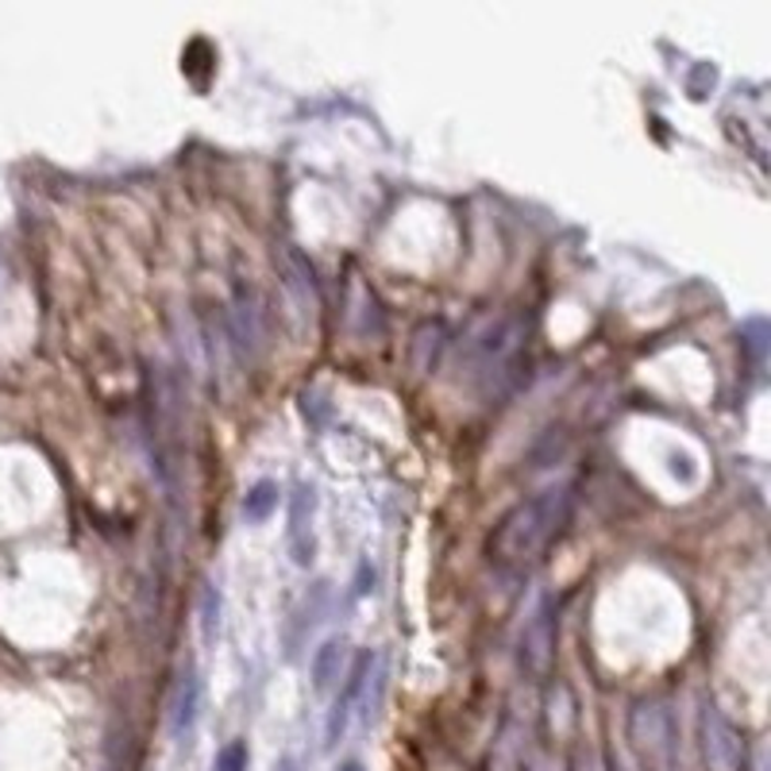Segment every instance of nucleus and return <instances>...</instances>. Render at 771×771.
Instances as JSON below:
<instances>
[{"label": "nucleus", "mask_w": 771, "mask_h": 771, "mask_svg": "<svg viewBox=\"0 0 771 771\" xmlns=\"http://www.w3.org/2000/svg\"><path fill=\"white\" fill-rule=\"evenodd\" d=\"M339 660H344V640H324L313 656V691L316 694H328L332 683L339 679Z\"/></svg>", "instance_id": "7"}, {"label": "nucleus", "mask_w": 771, "mask_h": 771, "mask_svg": "<svg viewBox=\"0 0 771 771\" xmlns=\"http://www.w3.org/2000/svg\"><path fill=\"white\" fill-rule=\"evenodd\" d=\"M339 771H362V768H359V763H344Z\"/></svg>", "instance_id": "13"}, {"label": "nucleus", "mask_w": 771, "mask_h": 771, "mask_svg": "<svg viewBox=\"0 0 771 771\" xmlns=\"http://www.w3.org/2000/svg\"><path fill=\"white\" fill-rule=\"evenodd\" d=\"M571 771H622V768H617V763H610V768H602L599 756L586 752V748L579 745V748H574V752H571Z\"/></svg>", "instance_id": "11"}, {"label": "nucleus", "mask_w": 771, "mask_h": 771, "mask_svg": "<svg viewBox=\"0 0 771 771\" xmlns=\"http://www.w3.org/2000/svg\"><path fill=\"white\" fill-rule=\"evenodd\" d=\"M551 656H556V614H551V602L544 599L521 637V668L533 679H544L551 671Z\"/></svg>", "instance_id": "4"}, {"label": "nucleus", "mask_w": 771, "mask_h": 771, "mask_svg": "<svg viewBox=\"0 0 771 771\" xmlns=\"http://www.w3.org/2000/svg\"><path fill=\"white\" fill-rule=\"evenodd\" d=\"M313 487L298 482V490L290 494V528H286V540H290V556L298 567H309L316 556V536H313Z\"/></svg>", "instance_id": "5"}, {"label": "nucleus", "mask_w": 771, "mask_h": 771, "mask_svg": "<svg viewBox=\"0 0 771 771\" xmlns=\"http://www.w3.org/2000/svg\"><path fill=\"white\" fill-rule=\"evenodd\" d=\"M275 505H278V482L259 479L244 498V517L252 521V525H262V521L275 513Z\"/></svg>", "instance_id": "8"}, {"label": "nucleus", "mask_w": 771, "mask_h": 771, "mask_svg": "<svg viewBox=\"0 0 771 771\" xmlns=\"http://www.w3.org/2000/svg\"><path fill=\"white\" fill-rule=\"evenodd\" d=\"M216 633H221V591L205 583L201 586V637H205V645H213Z\"/></svg>", "instance_id": "9"}, {"label": "nucleus", "mask_w": 771, "mask_h": 771, "mask_svg": "<svg viewBox=\"0 0 771 771\" xmlns=\"http://www.w3.org/2000/svg\"><path fill=\"white\" fill-rule=\"evenodd\" d=\"M198 709H201V679L193 668H186L178 679V691H174V702H170V737L174 740L189 737V729H193V722H198Z\"/></svg>", "instance_id": "6"}, {"label": "nucleus", "mask_w": 771, "mask_h": 771, "mask_svg": "<svg viewBox=\"0 0 771 771\" xmlns=\"http://www.w3.org/2000/svg\"><path fill=\"white\" fill-rule=\"evenodd\" d=\"M629 740L645 771H675V722L660 702H640L629 714Z\"/></svg>", "instance_id": "2"}, {"label": "nucleus", "mask_w": 771, "mask_h": 771, "mask_svg": "<svg viewBox=\"0 0 771 771\" xmlns=\"http://www.w3.org/2000/svg\"><path fill=\"white\" fill-rule=\"evenodd\" d=\"M574 513V482H556L517 502L490 533V559L502 571H528L548 556Z\"/></svg>", "instance_id": "1"}, {"label": "nucleus", "mask_w": 771, "mask_h": 771, "mask_svg": "<svg viewBox=\"0 0 771 771\" xmlns=\"http://www.w3.org/2000/svg\"><path fill=\"white\" fill-rule=\"evenodd\" d=\"M370 668H375V652H359L351 668H347L344 691L336 694V702H332V709H328V722H324V745H328V748L339 745V737L347 733V722H351L355 706H359L362 691H367Z\"/></svg>", "instance_id": "3"}, {"label": "nucleus", "mask_w": 771, "mask_h": 771, "mask_svg": "<svg viewBox=\"0 0 771 771\" xmlns=\"http://www.w3.org/2000/svg\"><path fill=\"white\" fill-rule=\"evenodd\" d=\"M213 771H247V745L244 740H232V745L221 748Z\"/></svg>", "instance_id": "10"}, {"label": "nucleus", "mask_w": 771, "mask_h": 771, "mask_svg": "<svg viewBox=\"0 0 771 771\" xmlns=\"http://www.w3.org/2000/svg\"><path fill=\"white\" fill-rule=\"evenodd\" d=\"M275 771H301L298 756H282V760H278V763H275Z\"/></svg>", "instance_id": "12"}]
</instances>
